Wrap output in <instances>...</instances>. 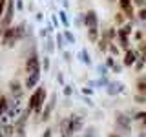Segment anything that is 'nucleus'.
<instances>
[{"instance_id":"1","label":"nucleus","mask_w":146,"mask_h":137,"mask_svg":"<svg viewBox=\"0 0 146 137\" xmlns=\"http://www.w3.org/2000/svg\"><path fill=\"white\" fill-rule=\"evenodd\" d=\"M46 102H48V90H46V86L38 84L36 88L29 93V99H27V104H26V110L29 113H42V110L46 106Z\"/></svg>"},{"instance_id":"2","label":"nucleus","mask_w":146,"mask_h":137,"mask_svg":"<svg viewBox=\"0 0 146 137\" xmlns=\"http://www.w3.org/2000/svg\"><path fill=\"white\" fill-rule=\"evenodd\" d=\"M24 71H26V75H29V73H42V59H40L36 48L29 49V53L26 55V59H24Z\"/></svg>"},{"instance_id":"3","label":"nucleus","mask_w":146,"mask_h":137,"mask_svg":"<svg viewBox=\"0 0 146 137\" xmlns=\"http://www.w3.org/2000/svg\"><path fill=\"white\" fill-rule=\"evenodd\" d=\"M15 11H17V6H15V0H9L7 2V9L4 13V17L0 18V33L6 31L7 27L13 26V20H15Z\"/></svg>"},{"instance_id":"4","label":"nucleus","mask_w":146,"mask_h":137,"mask_svg":"<svg viewBox=\"0 0 146 137\" xmlns=\"http://www.w3.org/2000/svg\"><path fill=\"white\" fill-rule=\"evenodd\" d=\"M117 6H119V9H121V11L128 17V20H133V18L137 17V11H135V4H133V0H119Z\"/></svg>"},{"instance_id":"5","label":"nucleus","mask_w":146,"mask_h":137,"mask_svg":"<svg viewBox=\"0 0 146 137\" xmlns=\"http://www.w3.org/2000/svg\"><path fill=\"white\" fill-rule=\"evenodd\" d=\"M82 24L84 27H99V15L95 9H88V11L82 13Z\"/></svg>"},{"instance_id":"6","label":"nucleus","mask_w":146,"mask_h":137,"mask_svg":"<svg viewBox=\"0 0 146 137\" xmlns=\"http://www.w3.org/2000/svg\"><path fill=\"white\" fill-rule=\"evenodd\" d=\"M55 104H57V93H51V97L48 99V102H46L42 113H40V121H42V122H46V121H49V119H51L53 110H55Z\"/></svg>"},{"instance_id":"7","label":"nucleus","mask_w":146,"mask_h":137,"mask_svg":"<svg viewBox=\"0 0 146 137\" xmlns=\"http://www.w3.org/2000/svg\"><path fill=\"white\" fill-rule=\"evenodd\" d=\"M7 90H9V93L13 95V99H22L26 88H24V82H20L17 79H11L7 82Z\"/></svg>"},{"instance_id":"8","label":"nucleus","mask_w":146,"mask_h":137,"mask_svg":"<svg viewBox=\"0 0 146 137\" xmlns=\"http://www.w3.org/2000/svg\"><path fill=\"white\" fill-rule=\"evenodd\" d=\"M131 119L133 117H130V113H124V112H117L115 113V126L117 128H121V130H130V126H131Z\"/></svg>"},{"instance_id":"9","label":"nucleus","mask_w":146,"mask_h":137,"mask_svg":"<svg viewBox=\"0 0 146 137\" xmlns=\"http://www.w3.org/2000/svg\"><path fill=\"white\" fill-rule=\"evenodd\" d=\"M84 126V119H82L79 113H71L70 115V135L73 134H79Z\"/></svg>"},{"instance_id":"10","label":"nucleus","mask_w":146,"mask_h":137,"mask_svg":"<svg viewBox=\"0 0 146 137\" xmlns=\"http://www.w3.org/2000/svg\"><path fill=\"white\" fill-rule=\"evenodd\" d=\"M137 61H139V53H137V49H126L124 51V57H122V64H124V68H133Z\"/></svg>"},{"instance_id":"11","label":"nucleus","mask_w":146,"mask_h":137,"mask_svg":"<svg viewBox=\"0 0 146 137\" xmlns=\"http://www.w3.org/2000/svg\"><path fill=\"white\" fill-rule=\"evenodd\" d=\"M117 40H119V46H121L122 49H130V44H131V35H128L124 29H121V27H117Z\"/></svg>"},{"instance_id":"12","label":"nucleus","mask_w":146,"mask_h":137,"mask_svg":"<svg viewBox=\"0 0 146 137\" xmlns=\"http://www.w3.org/2000/svg\"><path fill=\"white\" fill-rule=\"evenodd\" d=\"M38 82H40V73H29V75H26V79H24V88L27 91H33L36 86H38Z\"/></svg>"},{"instance_id":"13","label":"nucleus","mask_w":146,"mask_h":137,"mask_svg":"<svg viewBox=\"0 0 146 137\" xmlns=\"http://www.w3.org/2000/svg\"><path fill=\"white\" fill-rule=\"evenodd\" d=\"M9 108H11V100H9L7 95L0 93V117L6 115V113L9 112Z\"/></svg>"},{"instance_id":"14","label":"nucleus","mask_w":146,"mask_h":137,"mask_svg":"<svg viewBox=\"0 0 146 137\" xmlns=\"http://www.w3.org/2000/svg\"><path fill=\"white\" fill-rule=\"evenodd\" d=\"M86 35H88V40L91 44H97L99 39H100V29L99 27H88V29H86Z\"/></svg>"},{"instance_id":"15","label":"nucleus","mask_w":146,"mask_h":137,"mask_svg":"<svg viewBox=\"0 0 146 137\" xmlns=\"http://www.w3.org/2000/svg\"><path fill=\"white\" fill-rule=\"evenodd\" d=\"M106 91L110 95H117V93H122L124 91V84H121V82H110Z\"/></svg>"},{"instance_id":"16","label":"nucleus","mask_w":146,"mask_h":137,"mask_svg":"<svg viewBox=\"0 0 146 137\" xmlns=\"http://www.w3.org/2000/svg\"><path fill=\"white\" fill-rule=\"evenodd\" d=\"M135 93H144L146 95V75H141L135 80Z\"/></svg>"},{"instance_id":"17","label":"nucleus","mask_w":146,"mask_h":137,"mask_svg":"<svg viewBox=\"0 0 146 137\" xmlns=\"http://www.w3.org/2000/svg\"><path fill=\"white\" fill-rule=\"evenodd\" d=\"M128 22V17L124 15V13L121 11V9H119V11L115 13V15H113V24H115L117 27H121V26H124Z\"/></svg>"},{"instance_id":"18","label":"nucleus","mask_w":146,"mask_h":137,"mask_svg":"<svg viewBox=\"0 0 146 137\" xmlns=\"http://www.w3.org/2000/svg\"><path fill=\"white\" fill-rule=\"evenodd\" d=\"M131 37H133V40H135L137 44H139V42H143V40H146L144 29H135V31H133V35H131Z\"/></svg>"},{"instance_id":"19","label":"nucleus","mask_w":146,"mask_h":137,"mask_svg":"<svg viewBox=\"0 0 146 137\" xmlns=\"http://www.w3.org/2000/svg\"><path fill=\"white\" fill-rule=\"evenodd\" d=\"M44 48H46V53H48V55L55 51V46H53V39H51V37L44 39Z\"/></svg>"},{"instance_id":"20","label":"nucleus","mask_w":146,"mask_h":137,"mask_svg":"<svg viewBox=\"0 0 146 137\" xmlns=\"http://www.w3.org/2000/svg\"><path fill=\"white\" fill-rule=\"evenodd\" d=\"M119 53H121V46H119V44H115V40H113V42L110 44V51H108V55L119 57Z\"/></svg>"},{"instance_id":"21","label":"nucleus","mask_w":146,"mask_h":137,"mask_svg":"<svg viewBox=\"0 0 146 137\" xmlns=\"http://www.w3.org/2000/svg\"><path fill=\"white\" fill-rule=\"evenodd\" d=\"M64 40H66V37H64V33H60V31H58L57 33V48H58V51H64Z\"/></svg>"},{"instance_id":"22","label":"nucleus","mask_w":146,"mask_h":137,"mask_svg":"<svg viewBox=\"0 0 146 137\" xmlns=\"http://www.w3.org/2000/svg\"><path fill=\"white\" fill-rule=\"evenodd\" d=\"M80 57H82L80 61L84 62V64H88V66L91 64V55L88 53V49H86V48H84V49H80Z\"/></svg>"},{"instance_id":"23","label":"nucleus","mask_w":146,"mask_h":137,"mask_svg":"<svg viewBox=\"0 0 146 137\" xmlns=\"http://www.w3.org/2000/svg\"><path fill=\"white\" fill-rule=\"evenodd\" d=\"M108 70H110V68L106 66V64H99V66H97V71H99V75L102 77V79L108 77Z\"/></svg>"},{"instance_id":"24","label":"nucleus","mask_w":146,"mask_h":137,"mask_svg":"<svg viewBox=\"0 0 146 137\" xmlns=\"http://www.w3.org/2000/svg\"><path fill=\"white\" fill-rule=\"evenodd\" d=\"M58 17H60V22H62V26L68 29V27H70V20H68V13H66V11H60V13H58Z\"/></svg>"},{"instance_id":"25","label":"nucleus","mask_w":146,"mask_h":137,"mask_svg":"<svg viewBox=\"0 0 146 137\" xmlns=\"http://www.w3.org/2000/svg\"><path fill=\"white\" fill-rule=\"evenodd\" d=\"M133 100L137 104H146V95L144 93H135L133 95Z\"/></svg>"},{"instance_id":"26","label":"nucleus","mask_w":146,"mask_h":137,"mask_svg":"<svg viewBox=\"0 0 146 137\" xmlns=\"http://www.w3.org/2000/svg\"><path fill=\"white\" fill-rule=\"evenodd\" d=\"M49 68H51V61H49V55H46V57L42 59V70L49 71Z\"/></svg>"},{"instance_id":"27","label":"nucleus","mask_w":146,"mask_h":137,"mask_svg":"<svg viewBox=\"0 0 146 137\" xmlns=\"http://www.w3.org/2000/svg\"><path fill=\"white\" fill-rule=\"evenodd\" d=\"M64 37H66V42H68V44H75V35H71L70 29L64 31Z\"/></svg>"},{"instance_id":"28","label":"nucleus","mask_w":146,"mask_h":137,"mask_svg":"<svg viewBox=\"0 0 146 137\" xmlns=\"http://www.w3.org/2000/svg\"><path fill=\"white\" fill-rule=\"evenodd\" d=\"M137 18H139L141 22H146V7H139V11H137Z\"/></svg>"},{"instance_id":"29","label":"nucleus","mask_w":146,"mask_h":137,"mask_svg":"<svg viewBox=\"0 0 146 137\" xmlns=\"http://www.w3.org/2000/svg\"><path fill=\"white\" fill-rule=\"evenodd\" d=\"M84 137H97V128H95V126H90L88 130H86Z\"/></svg>"},{"instance_id":"30","label":"nucleus","mask_w":146,"mask_h":137,"mask_svg":"<svg viewBox=\"0 0 146 137\" xmlns=\"http://www.w3.org/2000/svg\"><path fill=\"white\" fill-rule=\"evenodd\" d=\"M7 2L9 0H0V18L4 17V13H6V9H7Z\"/></svg>"},{"instance_id":"31","label":"nucleus","mask_w":146,"mask_h":137,"mask_svg":"<svg viewBox=\"0 0 146 137\" xmlns=\"http://www.w3.org/2000/svg\"><path fill=\"white\" fill-rule=\"evenodd\" d=\"M122 68H124V64H119V62H115V66L111 68V73H117V75H119V73L122 71Z\"/></svg>"},{"instance_id":"32","label":"nucleus","mask_w":146,"mask_h":137,"mask_svg":"<svg viewBox=\"0 0 146 137\" xmlns=\"http://www.w3.org/2000/svg\"><path fill=\"white\" fill-rule=\"evenodd\" d=\"M64 95H66V97H71V95H73V88H71V86H64Z\"/></svg>"},{"instance_id":"33","label":"nucleus","mask_w":146,"mask_h":137,"mask_svg":"<svg viewBox=\"0 0 146 137\" xmlns=\"http://www.w3.org/2000/svg\"><path fill=\"white\" fill-rule=\"evenodd\" d=\"M26 9H27V11H29V13H36V9H35V4L31 2V0H29V2L26 4Z\"/></svg>"},{"instance_id":"34","label":"nucleus","mask_w":146,"mask_h":137,"mask_svg":"<svg viewBox=\"0 0 146 137\" xmlns=\"http://www.w3.org/2000/svg\"><path fill=\"white\" fill-rule=\"evenodd\" d=\"M57 82H58V84H62V86H66V84H64V75H62V71H57Z\"/></svg>"},{"instance_id":"35","label":"nucleus","mask_w":146,"mask_h":137,"mask_svg":"<svg viewBox=\"0 0 146 137\" xmlns=\"http://www.w3.org/2000/svg\"><path fill=\"white\" fill-rule=\"evenodd\" d=\"M15 6H17V11H22L24 9V2L22 0H15Z\"/></svg>"},{"instance_id":"36","label":"nucleus","mask_w":146,"mask_h":137,"mask_svg":"<svg viewBox=\"0 0 146 137\" xmlns=\"http://www.w3.org/2000/svg\"><path fill=\"white\" fill-rule=\"evenodd\" d=\"M62 55H64V61H66V62H71V53L70 51H66V49H64Z\"/></svg>"},{"instance_id":"37","label":"nucleus","mask_w":146,"mask_h":137,"mask_svg":"<svg viewBox=\"0 0 146 137\" xmlns=\"http://www.w3.org/2000/svg\"><path fill=\"white\" fill-rule=\"evenodd\" d=\"M42 137H53V130H51V128H46L44 134H42Z\"/></svg>"},{"instance_id":"38","label":"nucleus","mask_w":146,"mask_h":137,"mask_svg":"<svg viewBox=\"0 0 146 137\" xmlns=\"http://www.w3.org/2000/svg\"><path fill=\"white\" fill-rule=\"evenodd\" d=\"M51 22H53L55 27H58V20H57V17H55V15H51Z\"/></svg>"},{"instance_id":"39","label":"nucleus","mask_w":146,"mask_h":137,"mask_svg":"<svg viewBox=\"0 0 146 137\" xmlns=\"http://www.w3.org/2000/svg\"><path fill=\"white\" fill-rule=\"evenodd\" d=\"M35 15H36V20H40V22H42V18H44V17H42V13H40V11H36Z\"/></svg>"},{"instance_id":"40","label":"nucleus","mask_w":146,"mask_h":137,"mask_svg":"<svg viewBox=\"0 0 146 137\" xmlns=\"http://www.w3.org/2000/svg\"><path fill=\"white\" fill-rule=\"evenodd\" d=\"M60 2H62V6H64V7H66V9H68V7H70V2H68V0H60Z\"/></svg>"},{"instance_id":"41","label":"nucleus","mask_w":146,"mask_h":137,"mask_svg":"<svg viewBox=\"0 0 146 137\" xmlns=\"http://www.w3.org/2000/svg\"><path fill=\"white\" fill-rule=\"evenodd\" d=\"M108 137H121V135H117V134H110Z\"/></svg>"},{"instance_id":"42","label":"nucleus","mask_w":146,"mask_h":137,"mask_svg":"<svg viewBox=\"0 0 146 137\" xmlns=\"http://www.w3.org/2000/svg\"><path fill=\"white\" fill-rule=\"evenodd\" d=\"M60 137H70V135H66V134H60Z\"/></svg>"},{"instance_id":"43","label":"nucleus","mask_w":146,"mask_h":137,"mask_svg":"<svg viewBox=\"0 0 146 137\" xmlns=\"http://www.w3.org/2000/svg\"><path fill=\"white\" fill-rule=\"evenodd\" d=\"M108 2H119V0H108Z\"/></svg>"},{"instance_id":"44","label":"nucleus","mask_w":146,"mask_h":137,"mask_svg":"<svg viewBox=\"0 0 146 137\" xmlns=\"http://www.w3.org/2000/svg\"><path fill=\"white\" fill-rule=\"evenodd\" d=\"M144 35H146V29H144Z\"/></svg>"}]
</instances>
